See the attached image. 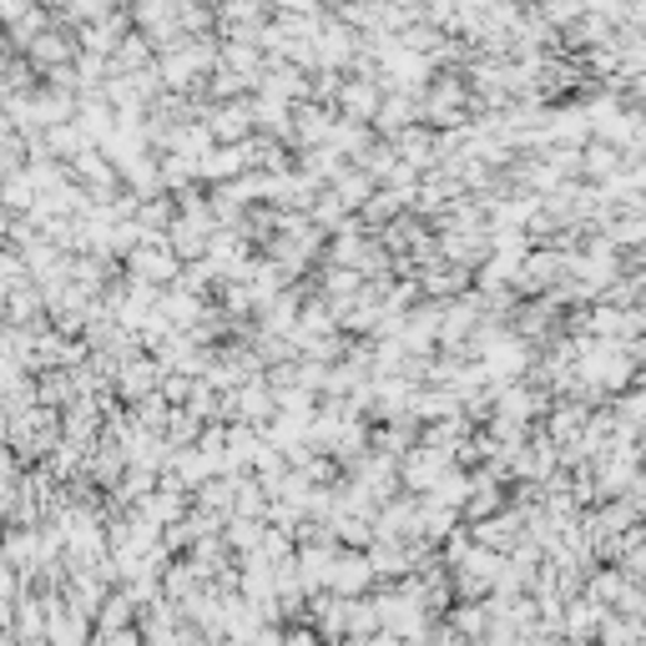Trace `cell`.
<instances>
[{"mask_svg": "<svg viewBox=\"0 0 646 646\" xmlns=\"http://www.w3.org/2000/svg\"><path fill=\"white\" fill-rule=\"evenodd\" d=\"M375 586V571H369V556L363 551H339L334 561V576H329V596H363V591Z\"/></svg>", "mask_w": 646, "mask_h": 646, "instance_id": "6da1fadb", "label": "cell"}]
</instances>
